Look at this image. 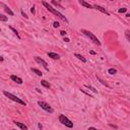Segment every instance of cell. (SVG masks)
I'll use <instances>...</instances> for the list:
<instances>
[{
  "mask_svg": "<svg viewBox=\"0 0 130 130\" xmlns=\"http://www.w3.org/2000/svg\"><path fill=\"white\" fill-rule=\"evenodd\" d=\"M42 4L45 6V8H47V10H49L50 12H52L53 14H55L56 16H58V17H59L60 19H62L63 21L68 22L67 18H66V17H65V16H64V15H63L61 12H59L57 9H55V8H54V7H53L51 4H49V3H48V2H46V1H43V2H42Z\"/></svg>",
  "mask_w": 130,
  "mask_h": 130,
  "instance_id": "cell-1",
  "label": "cell"
},
{
  "mask_svg": "<svg viewBox=\"0 0 130 130\" xmlns=\"http://www.w3.org/2000/svg\"><path fill=\"white\" fill-rule=\"evenodd\" d=\"M80 32H82L85 37H87V38H88V39H89V40H90L94 45H98V46H101V45H102V44H101V42L99 41V39H98V38H96V37H95L91 31H89V30H87V29H81V30H80Z\"/></svg>",
  "mask_w": 130,
  "mask_h": 130,
  "instance_id": "cell-2",
  "label": "cell"
},
{
  "mask_svg": "<svg viewBox=\"0 0 130 130\" xmlns=\"http://www.w3.org/2000/svg\"><path fill=\"white\" fill-rule=\"evenodd\" d=\"M2 93H3L6 98H8L9 100H11V101H13V102H16L17 104H20V105H22V106H26V104H25V102H24V101H22L21 99L17 98V96H16V95H14V94H12L11 92H8V91H6V90H3V91H2Z\"/></svg>",
  "mask_w": 130,
  "mask_h": 130,
  "instance_id": "cell-3",
  "label": "cell"
},
{
  "mask_svg": "<svg viewBox=\"0 0 130 130\" xmlns=\"http://www.w3.org/2000/svg\"><path fill=\"white\" fill-rule=\"evenodd\" d=\"M59 122L62 124V125H64L65 127H68V128H73V122L70 120V119H68L65 115H63V114H61L60 116H59Z\"/></svg>",
  "mask_w": 130,
  "mask_h": 130,
  "instance_id": "cell-4",
  "label": "cell"
},
{
  "mask_svg": "<svg viewBox=\"0 0 130 130\" xmlns=\"http://www.w3.org/2000/svg\"><path fill=\"white\" fill-rule=\"evenodd\" d=\"M38 105L41 107V109H43L44 111H46V112H48V113H50V114H52V113H54V109L48 104V103H46V102H44V101H39L38 102Z\"/></svg>",
  "mask_w": 130,
  "mask_h": 130,
  "instance_id": "cell-5",
  "label": "cell"
},
{
  "mask_svg": "<svg viewBox=\"0 0 130 130\" xmlns=\"http://www.w3.org/2000/svg\"><path fill=\"white\" fill-rule=\"evenodd\" d=\"M34 59H35V61H36L37 63L41 64V65H42V66H43L47 71L49 70V68H48V63H47L44 59H42V58H41V57H39V56H35V57H34Z\"/></svg>",
  "mask_w": 130,
  "mask_h": 130,
  "instance_id": "cell-6",
  "label": "cell"
},
{
  "mask_svg": "<svg viewBox=\"0 0 130 130\" xmlns=\"http://www.w3.org/2000/svg\"><path fill=\"white\" fill-rule=\"evenodd\" d=\"M93 6V8L94 9H96V10H99V11H101L102 13H104V14H106V15H110V13L107 11V9L106 8H104V7H102L101 5H98V4H94V5H92Z\"/></svg>",
  "mask_w": 130,
  "mask_h": 130,
  "instance_id": "cell-7",
  "label": "cell"
},
{
  "mask_svg": "<svg viewBox=\"0 0 130 130\" xmlns=\"http://www.w3.org/2000/svg\"><path fill=\"white\" fill-rule=\"evenodd\" d=\"M0 5L4 7V11H5L6 13H8V14H9V15H11V16H13V15H14L13 11H12V10H11V9H10V8H9V7L6 5V4H4L3 2H0Z\"/></svg>",
  "mask_w": 130,
  "mask_h": 130,
  "instance_id": "cell-8",
  "label": "cell"
},
{
  "mask_svg": "<svg viewBox=\"0 0 130 130\" xmlns=\"http://www.w3.org/2000/svg\"><path fill=\"white\" fill-rule=\"evenodd\" d=\"M10 79L14 82H16L17 84H22V79L16 75H10Z\"/></svg>",
  "mask_w": 130,
  "mask_h": 130,
  "instance_id": "cell-9",
  "label": "cell"
},
{
  "mask_svg": "<svg viewBox=\"0 0 130 130\" xmlns=\"http://www.w3.org/2000/svg\"><path fill=\"white\" fill-rule=\"evenodd\" d=\"M79 4H80V5H82V6H84V7H86V8L94 9V8H93V6H92L91 4L87 3V2H86V1H84V0H79Z\"/></svg>",
  "mask_w": 130,
  "mask_h": 130,
  "instance_id": "cell-10",
  "label": "cell"
},
{
  "mask_svg": "<svg viewBox=\"0 0 130 130\" xmlns=\"http://www.w3.org/2000/svg\"><path fill=\"white\" fill-rule=\"evenodd\" d=\"M48 56L54 60H59L60 59V55H58L57 53H54V52H48Z\"/></svg>",
  "mask_w": 130,
  "mask_h": 130,
  "instance_id": "cell-11",
  "label": "cell"
},
{
  "mask_svg": "<svg viewBox=\"0 0 130 130\" xmlns=\"http://www.w3.org/2000/svg\"><path fill=\"white\" fill-rule=\"evenodd\" d=\"M15 124H16V126L17 127H19L21 130H28V128H27V126L26 125H24L23 123H20V122H14Z\"/></svg>",
  "mask_w": 130,
  "mask_h": 130,
  "instance_id": "cell-12",
  "label": "cell"
},
{
  "mask_svg": "<svg viewBox=\"0 0 130 130\" xmlns=\"http://www.w3.org/2000/svg\"><path fill=\"white\" fill-rule=\"evenodd\" d=\"M74 56H75L77 59H79V60H80L82 63H86V59H85V58H84L82 55H80V54H78V53H75V54H74Z\"/></svg>",
  "mask_w": 130,
  "mask_h": 130,
  "instance_id": "cell-13",
  "label": "cell"
},
{
  "mask_svg": "<svg viewBox=\"0 0 130 130\" xmlns=\"http://www.w3.org/2000/svg\"><path fill=\"white\" fill-rule=\"evenodd\" d=\"M41 84H42L44 87H46V88H50V87H51V84H50L47 80H45V79L41 80Z\"/></svg>",
  "mask_w": 130,
  "mask_h": 130,
  "instance_id": "cell-14",
  "label": "cell"
},
{
  "mask_svg": "<svg viewBox=\"0 0 130 130\" xmlns=\"http://www.w3.org/2000/svg\"><path fill=\"white\" fill-rule=\"evenodd\" d=\"M9 28H10V29L13 31V34L16 36V38H17L18 40H20V39H21V38H20V36H19V34H18V31H17V30H16L14 27H12V26H9Z\"/></svg>",
  "mask_w": 130,
  "mask_h": 130,
  "instance_id": "cell-15",
  "label": "cell"
},
{
  "mask_svg": "<svg viewBox=\"0 0 130 130\" xmlns=\"http://www.w3.org/2000/svg\"><path fill=\"white\" fill-rule=\"evenodd\" d=\"M31 71H32L34 73H36L38 76H42V75H43L42 71H40V70H39V69H37V68H31Z\"/></svg>",
  "mask_w": 130,
  "mask_h": 130,
  "instance_id": "cell-16",
  "label": "cell"
},
{
  "mask_svg": "<svg viewBox=\"0 0 130 130\" xmlns=\"http://www.w3.org/2000/svg\"><path fill=\"white\" fill-rule=\"evenodd\" d=\"M8 20V17L7 16H5L4 14H0V21L1 22H6Z\"/></svg>",
  "mask_w": 130,
  "mask_h": 130,
  "instance_id": "cell-17",
  "label": "cell"
},
{
  "mask_svg": "<svg viewBox=\"0 0 130 130\" xmlns=\"http://www.w3.org/2000/svg\"><path fill=\"white\" fill-rule=\"evenodd\" d=\"M125 37H126V39L130 42V30H129V29H126V30H125Z\"/></svg>",
  "mask_w": 130,
  "mask_h": 130,
  "instance_id": "cell-18",
  "label": "cell"
},
{
  "mask_svg": "<svg viewBox=\"0 0 130 130\" xmlns=\"http://www.w3.org/2000/svg\"><path fill=\"white\" fill-rule=\"evenodd\" d=\"M108 73H110V74H115V73H117V69H115V68H110V69L108 70Z\"/></svg>",
  "mask_w": 130,
  "mask_h": 130,
  "instance_id": "cell-19",
  "label": "cell"
},
{
  "mask_svg": "<svg viewBox=\"0 0 130 130\" xmlns=\"http://www.w3.org/2000/svg\"><path fill=\"white\" fill-rule=\"evenodd\" d=\"M127 11V8H125V7H123V8H120L119 10H118V12L119 13H125Z\"/></svg>",
  "mask_w": 130,
  "mask_h": 130,
  "instance_id": "cell-20",
  "label": "cell"
},
{
  "mask_svg": "<svg viewBox=\"0 0 130 130\" xmlns=\"http://www.w3.org/2000/svg\"><path fill=\"white\" fill-rule=\"evenodd\" d=\"M96 78H98V80H99V81H101V83H103L104 85H106L107 87H109V85H108V83H106V82H105L104 80H102V79H101V78H100L99 76H96Z\"/></svg>",
  "mask_w": 130,
  "mask_h": 130,
  "instance_id": "cell-21",
  "label": "cell"
},
{
  "mask_svg": "<svg viewBox=\"0 0 130 130\" xmlns=\"http://www.w3.org/2000/svg\"><path fill=\"white\" fill-rule=\"evenodd\" d=\"M53 26H54L55 28H57V27H59V26H60V23H59L58 21H54V23H53Z\"/></svg>",
  "mask_w": 130,
  "mask_h": 130,
  "instance_id": "cell-22",
  "label": "cell"
},
{
  "mask_svg": "<svg viewBox=\"0 0 130 130\" xmlns=\"http://www.w3.org/2000/svg\"><path fill=\"white\" fill-rule=\"evenodd\" d=\"M20 12H21V15H22V16H23V17H24L25 19H27V18H28V16H27V15H26V14H25V13L23 12V10H22V9L20 10Z\"/></svg>",
  "mask_w": 130,
  "mask_h": 130,
  "instance_id": "cell-23",
  "label": "cell"
},
{
  "mask_svg": "<svg viewBox=\"0 0 130 130\" xmlns=\"http://www.w3.org/2000/svg\"><path fill=\"white\" fill-rule=\"evenodd\" d=\"M85 87H87V88H90V89H91L92 91H94V92H98V91H96V89H94L93 87H91V86H89V85H85Z\"/></svg>",
  "mask_w": 130,
  "mask_h": 130,
  "instance_id": "cell-24",
  "label": "cell"
},
{
  "mask_svg": "<svg viewBox=\"0 0 130 130\" xmlns=\"http://www.w3.org/2000/svg\"><path fill=\"white\" fill-rule=\"evenodd\" d=\"M30 12H31L32 14H35V13H36V10H35V6H32V7L30 8Z\"/></svg>",
  "mask_w": 130,
  "mask_h": 130,
  "instance_id": "cell-25",
  "label": "cell"
},
{
  "mask_svg": "<svg viewBox=\"0 0 130 130\" xmlns=\"http://www.w3.org/2000/svg\"><path fill=\"white\" fill-rule=\"evenodd\" d=\"M66 34H67V32H66L65 30H61V31H60V35H61V36H66Z\"/></svg>",
  "mask_w": 130,
  "mask_h": 130,
  "instance_id": "cell-26",
  "label": "cell"
},
{
  "mask_svg": "<svg viewBox=\"0 0 130 130\" xmlns=\"http://www.w3.org/2000/svg\"><path fill=\"white\" fill-rule=\"evenodd\" d=\"M87 130H98L96 128H94V127H88V129Z\"/></svg>",
  "mask_w": 130,
  "mask_h": 130,
  "instance_id": "cell-27",
  "label": "cell"
},
{
  "mask_svg": "<svg viewBox=\"0 0 130 130\" xmlns=\"http://www.w3.org/2000/svg\"><path fill=\"white\" fill-rule=\"evenodd\" d=\"M64 41H65L66 43H68V42H70V40H69L68 38H64Z\"/></svg>",
  "mask_w": 130,
  "mask_h": 130,
  "instance_id": "cell-28",
  "label": "cell"
},
{
  "mask_svg": "<svg viewBox=\"0 0 130 130\" xmlns=\"http://www.w3.org/2000/svg\"><path fill=\"white\" fill-rule=\"evenodd\" d=\"M90 54H91V55H95V52H94V51H90Z\"/></svg>",
  "mask_w": 130,
  "mask_h": 130,
  "instance_id": "cell-29",
  "label": "cell"
},
{
  "mask_svg": "<svg viewBox=\"0 0 130 130\" xmlns=\"http://www.w3.org/2000/svg\"><path fill=\"white\" fill-rule=\"evenodd\" d=\"M38 127H39V128H40V129H42V128H43V126H42V125H41V124H38Z\"/></svg>",
  "mask_w": 130,
  "mask_h": 130,
  "instance_id": "cell-30",
  "label": "cell"
},
{
  "mask_svg": "<svg viewBox=\"0 0 130 130\" xmlns=\"http://www.w3.org/2000/svg\"><path fill=\"white\" fill-rule=\"evenodd\" d=\"M0 61H1V62H3V61H4V58H3V57H1V58H0Z\"/></svg>",
  "mask_w": 130,
  "mask_h": 130,
  "instance_id": "cell-31",
  "label": "cell"
},
{
  "mask_svg": "<svg viewBox=\"0 0 130 130\" xmlns=\"http://www.w3.org/2000/svg\"><path fill=\"white\" fill-rule=\"evenodd\" d=\"M13 130H16V129H13Z\"/></svg>",
  "mask_w": 130,
  "mask_h": 130,
  "instance_id": "cell-32",
  "label": "cell"
}]
</instances>
